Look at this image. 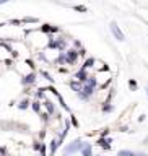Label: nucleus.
Returning <instances> with one entry per match:
<instances>
[{"label":"nucleus","instance_id":"nucleus-1","mask_svg":"<svg viewBox=\"0 0 148 156\" xmlns=\"http://www.w3.org/2000/svg\"><path fill=\"white\" fill-rule=\"evenodd\" d=\"M81 148H83V143H81L80 140L73 141L72 145H68V146H67V150H65V156H67V154H72V153H75V151L81 150Z\"/></svg>","mask_w":148,"mask_h":156},{"label":"nucleus","instance_id":"nucleus-2","mask_svg":"<svg viewBox=\"0 0 148 156\" xmlns=\"http://www.w3.org/2000/svg\"><path fill=\"white\" fill-rule=\"evenodd\" d=\"M111 31L112 33H114V36H116V39H119V41H124V34H122V31H121V29L119 28H117V23L116 21H112L111 23Z\"/></svg>","mask_w":148,"mask_h":156},{"label":"nucleus","instance_id":"nucleus-4","mask_svg":"<svg viewBox=\"0 0 148 156\" xmlns=\"http://www.w3.org/2000/svg\"><path fill=\"white\" fill-rule=\"evenodd\" d=\"M83 156H91V146L90 145H86L83 148Z\"/></svg>","mask_w":148,"mask_h":156},{"label":"nucleus","instance_id":"nucleus-6","mask_svg":"<svg viewBox=\"0 0 148 156\" xmlns=\"http://www.w3.org/2000/svg\"><path fill=\"white\" fill-rule=\"evenodd\" d=\"M146 88H148V86H146Z\"/></svg>","mask_w":148,"mask_h":156},{"label":"nucleus","instance_id":"nucleus-5","mask_svg":"<svg viewBox=\"0 0 148 156\" xmlns=\"http://www.w3.org/2000/svg\"><path fill=\"white\" fill-rule=\"evenodd\" d=\"M137 156H148V154H143V153H137Z\"/></svg>","mask_w":148,"mask_h":156},{"label":"nucleus","instance_id":"nucleus-3","mask_svg":"<svg viewBox=\"0 0 148 156\" xmlns=\"http://www.w3.org/2000/svg\"><path fill=\"white\" fill-rule=\"evenodd\" d=\"M119 156H137V153H134V151L122 150V151H119Z\"/></svg>","mask_w":148,"mask_h":156}]
</instances>
